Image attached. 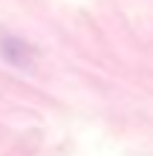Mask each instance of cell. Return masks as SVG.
<instances>
[{
    "label": "cell",
    "instance_id": "6da1fadb",
    "mask_svg": "<svg viewBox=\"0 0 153 156\" xmlns=\"http://www.w3.org/2000/svg\"><path fill=\"white\" fill-rule=\"evenodd\" d=\"M0 55H3L6 61H12L15 67H26V69L32 67V61H35L32 46L17 41V38H3L0 41Z\"/></svg>",
    "mask_w": 153,
    "mask_h": 156
}]
</instances>
